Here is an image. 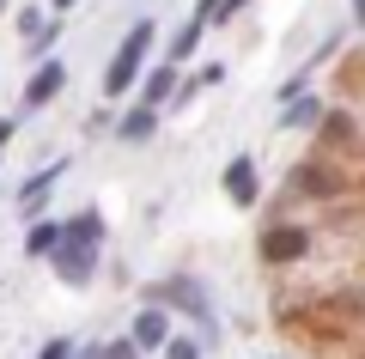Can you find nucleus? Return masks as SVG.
<instances>
[{"instance_id": "5701e85b", "label": "nucleus", "mask_w": 365, "mask_h": 359, "mask_svg": "<svg viewBox=\"0 0 365 359\" xmlns=\"http://www.w3.org/2000/svg\"><path fill=\"white\" fill-rule=\"evenodd\" d=\"M353 19H365V0H353Z\"/></svg>"}, {"instance_id": "aec40b11", "label": "nucleus", "mask_w": 365, "mask_h": 359, "mask_svg": "<svg viewBox=\"0 0 365 359\" xmlns=\"http://www.w3.org/2000/svg\"><path fill=\"white\" fill-rule=\"evenodd\" d=\"M220 79H225V67H220V61H207V67L195 74V86H220Z\"/></svg>"}, {"instance_id": "dca6fc26", "label": "nucleus", "mask_w": 365, "mask_h": 359, "mask_svg": "<svg viewBox=\"0 0 365 359\" xmlns=\"http://www.w3.org/2000/svg\"><path fill=\"white\" fill-rule=\"evenodd\" d=\"M13 25H19V37L31 43V37L43 31V25H49V13H37V6H19V13H13Z\"/></svg>"}, {"instance_id": "423d86ee", "label": "nucleus", "mask_w": 365, "mask_h": 359, "mask_svg": "<svg viewBox=\"0 0 365 359\" xmlns=\"http://www.w3.org/2000/svg\"><path fill=\"white\" fill-rule=\"evenodd\" d=\"M49 268L61 274V286H91V280H98V250H73V244H55Z\"/></svg>"}, {"instance_id": "7ed1b4c3", "label": "nucleus", "mask_w": 365, "mask_h": 359, "mask_svg": "<svg viewBox=\"0 0 365 359\" xmlns=\"http://www.w3.org/2000/svg\"><path fill=\"white\" fill-rule=\"evenodd\" d=\"M67 177V158H55V165H43V171H31L25 183H19V213L25 219H43V201H49V189Z\"/></svg>"}, {"instance_id": "ddd939ff", "label": "nucleus", "mask_w": 365, "mask_h": 359, "mask_svg": "<svg viewBox=\"0 0 365 359\" xmlns=\"http://www.w3.org/2000/svg\"><path fill=\"white\" fill-rule=\"evenodd\" d=\"M329 189H335V177H329L323 165H299L287 177V195H329Z\"/></svg>"}, {"instance_id": "9d476101", "label": "nucleus", "mask_w": 365, "mask_h": 359, "mask_svg": "<svg viewBox=\"0 0 365 359\" xmlns=\"http://www.w3.org/2000/svg\"><path fill=\"white\" fill-rule=\"evenodd\" d=\"M55 244H61V219H31L25 226V256H55Z\"/></svg>"}, {"instance_id": "f257e3e1", "label": "nucleus", "mask_w": 365, "mask_h": 359, "mask_svg": "<svg viewBox=\"0 0 365 359\" xmlns=\"http://www.w3.org/2000/svg\"><path fill=\"white\" fill-rule=\"evenodd\" d=\"M153 43H158V19L146 13V19H134V25H128V37H122L116 55H110V67H104V98L134 91V79H140V67H146V55H153Z\"/></svg>"}, {"instance_id": "9b49d317", "label": "nucleus", "mask_w": 365, "mask_h": 359, "mask_svg": "<svg viewBox=\"0 0 365 359\" xmlns=\"http://www.w3.org/2000/svg\"><path fill=\"white\" fill-rule=\"evenodd\" d=\"M110 128H116V141H153V128H158V110H140V103H134L128 116H116V122H110Z\"/></svg>"}, {"instance_id": "0eeeda50", "label": "nucleus", "mask_w": 365, "mask_h": 359, "mask_svg": "<svg viewBox=\"0 0 365 359\" xmlns=\"http://www.w3.org/2000/svg\"><path fill=\"white\" fill-rule=\"evenodd\" d=\"M61 86H67V61H37L31 67V79H25V110H43L49 98H61Z\"/></svg>"}, {"instance_id": "f03ea898", "label": "nucleus", "mask_w": 365, "mask_h": 359, "mask_svg": "<svg viewBox=\"0 0 365 359\" xmlns=\"http://www.w3.org/2000/svg\"><path fill=\"white\" fill-rule=\"evenodd\" d=\"M220 189H225V201H232V207H256V201H262V171H256V158L237 153L232 165L220 171Z\"/></svg>"}, {"instance_id": "39448f33", "label": "nucleus", "mask_w": 365, "mask_h": 359, "mask_svg": "<svg viewBox=\"0 0 365 359\" xmlns=\"http://www.w3.org/2000/svg\"><path fill=\"white\" fill-rule=\"evenodd\" d=\"M304 250H311L304 226H268V231H262V244H256V256L262 262H299Z\"/></svg>"}, {"instance_id": "6ab92c4d", "label": "nucleus", "mask_w": 365, "mask_h": 359, "mask_svg": "<svg viewBox=\"0 0 365 359\" xmlns=\"http://www.w3.org/2000/svg\"><path fill=\"white\" fill-rule=\"evenodd\" d=\"M98 359H140V353H134L128 341H110V347H98Z\"/></svg>"}, {"instance_id": "a211bd4d", "label": "nucleus", "mask_w": 365, "mask_h": 359, "mask_svg": "<svg viewBox=\"0 0 365 359\" xmlns=\"http://www.w3.org/2000/svg\"><path fill=\"white\" fill-rule=\"evenodd\" d=\"M73 353H79V347H73V341H67V335H55V341H49V347H43V353H37V359H73Z\"/></svg>"}, {"instance_id": "4468645a", "label": "nucleus", "mask_w": 365, "mask_h": 359, "mask_svg": "<svg viewBox=\"0 0 365 359\" xmlns=\"http://www.w3.org/2000/svg\"><path fill=\"white\" fill-rule=\"evenodd\" d=\"M317 110H323V103H317V98H304V91H299V98H287V110H280V128H311V122H317Z\"/></svg>"}, {"instance_id": "412c9836", "label": "nucleus", "mask_w": 365, "mask_h": 359, "mask_svg": "<svg viewBox=\"0 0 365 359\" xmlns=\"http://www.w3.org/2000/svg\"><path fill=\"white\" fill-rule=\"evenodd\" d=\"M13 128H19L13 116H0V153H6V141H13Z\"/></svg>"}, {"instance_id": "b1692460", "label": "nucleus", "mask_w": 365, "mask_h": 359, "mask_svg": "<svg viewBox=\"0 0 365 359\" xmlns=\"http://www.w3.org/2000/svg\"><path fill=\"white\" fill-rule=\"evenodd\" d=\"M6 13H13V0H0V19H6Z\"/></svg>"}, {"instance_id": "1a4fd4ad", "label": "nucleus", "mask_w": 365, "mask_h": 359, "mask_svg": "<svg viewBox=\"0 0 365 359\" xmlns=\"http://www.w3.org/2000/svg\"><path fill=\"white\" fill-rule=\"evenodd\" d=\"M177 67H165V61H158L153 67V74H146V86H140V110H165V103H170V91H177Z\"/></svg>"}, {"instance_id": "20e7f679", "label": "nucleus", "mask_w": 365, "mask_h": 359, "mask_svg": "<svg viewBox=\"0 0 365 359\" xmlns=\"http://www.w3.org/2000/svg\"><path fill=\"white\" fill-rule=\"evenodd\" d=\"M170 341V323H165V305H140L128 323V347L134 353H158V347Z\"/></svg>"}, {"instance_id": "4be33fe9", "label": "nucleus", "mask_w": 365, "mask_h": 359, "mask_svg": "<svg viewBox=\"0 0 365 359\" xmlns=\"http://www.w3.org/2000/svg\"><path fill=\"white\" fill-rule=\"evenodd\" d=\"M49 6H55V13H67V6H73V0H49Z\"/></svg>"}, {"instance_id": "f8f14e48", "label": "nucleus", "mask_w": 365, "mask_h": 359, "mask_svg": "<svg viewBox=\"0 0 365 359\" xmlns=\"http://www.w3.org/2000/svg\"><path fill=\"white\" fill-rule=\"evenodd\" d=\"M207 37V25H201V19H189V25L177 31V37H170V49H165V67H177L182 74V61H189V55H195V43Z\"/></svg>"}, {"instance_id": "6e6552de", "label": "nucleus", "mask_w": 365, "mask_h": 359, "mask_svg": "<svg viewBox=\"0 0 365 359\" xmlns=\"http://www.w3.org/2000/svg\"><path fill=\"white\" fill-rule=\"evenodd\" d=\"M61 244H73V250H104V213H98V207L73 213V219L61 226Z\"/></svg>"}, {"instance_id": "2eb2a0df", "label": "nucleus", "mask_w": 365, "mask_h": 359, "mask_svg": "<svg viewBox=\"0 0 365 359\" xmlns=\"http://www.w3.org/2000/svg\"><path fill=\"white\" fill-rule=\"evenodd\" d=\"M55 37H61V19H49V25H43L37 37L25 43V55H31V61H49V49H55Z\"/></svg>"}, {"instance_id": "f3484780", "label": "nucleus", "mask_w": 365, "mask_h": 359, "mask_svg": "<svg viewBox=\"0 0 365 359\" xmlns=\"http://www.w3.org/2000/svg\"><path fill=\"white\" fill-rule=\"evenodd\" d=\"M158 353H165V359H201V341H195V335H170Z\"/></svg>"}]
</instances>
